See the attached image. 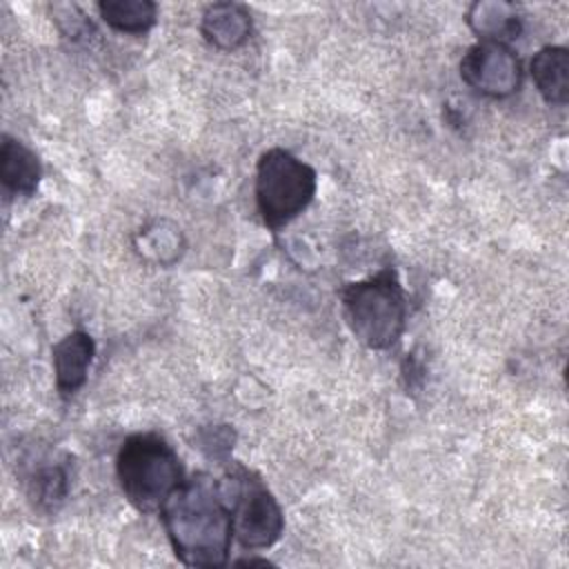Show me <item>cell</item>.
<instances>
[{"instance_id": "obj_1", "label": "cell", "mask_w": 569, "mask_h": 569, "mask_svg": "<svg viewBox=\"0 0 569 569\" xmlns=\"http://www.w3.org/2000/svg\"><path fill=\"white\" fill-rule=\"evenodd\" d=\"M158 513L182 565L218 569L229 562L233 522L218 478L196 471L184 478Z\"/></svg>"}, {"instance_id": "obj_2", "label": "cell", "mask_w": 569, "mask_h": 569, "mask_svg": "<svg viewBox=\"0 0 569 569\" xmlns=\"http://www.w3.org/2000/svg\"><path fill=\"white\" fill-rule=\"evenodd\" d=\"M116 476L124 498L142 513H156L184 482L176 449L153 431L129 436L116 456Z\"/></svg>"}, {"instance_id": "obj_3", "label": "cell", "mask_w": 569, "mask_h": 569, "mask_svg": "<svg viewBox=\"0 0 569 569\" xmlns=\"http://www.w3.org/2000/svg\"><path fill=\"white\" fill-rule=\"evenodd\" d=\"M342 313L353 338L367 349H389L407 322V302L393 271H380L342 289Z\"/></svg>"}, {"instance_id": "obj_4", "label": "cell", "mask_w": 569, "mask_h": 569, "mask_svg": "<svg viewBox=\"0 0 569 569\" xmlns=\"http://www.w3.org/2000/svg\"><path fill=\"white\" fill-rule=\"evenodd\" d=\"M318 176L311 164L282 147L267 149L256 164V204L269 229L298 218L313 200Z\"/></svg>"}, {"instance_id": "obj_5", "label": "cell", "mask_w": 569, "mask_h": 569, "mask_svg": "<svg viewBox=\"0 0 569 569\" xmlns=\"http://www.w3.org/2000/svg\"><path fill=\"white\" fill-rule=\"evenodd\" d=\"M231 509L233 536L244 549H269L284 531V513L267 485L249 469L233 467L220 480Z\"/></svg>"}, {"instance_id": "obj_6", "label": "cell", "mask_w": 569, "mask_h": 569, "mask_svg": "<svg viewBox=\"0 0 569 569\" xmlns=\"http://www.w3.org/2000/svg\"><path fill=\"white\" fill-rule=\"evenodd\" d=\"M460 78L487 98H509L522 84V62L509 44L476 42L460 60Z\"/></svg>"}, {"instance_id": "obj_7", "label": "cell", "mask_w": 569, "mask_h": 569, "mask_svg": "<svg viewBox=\"0 0 569 569\" xmlns=\"http://www.w3.org/2000/svg\"><path fill=\"white\" fill-rule=\"evenodd\" d=\"M96 353V342L87 331H71L64 338H60L53 349V376H56V389L62 398L73 396L84 382Z\"/></svg>"}, {"instance_id": "obj_8", "label": "cell", "mask_w": 569, "mask_h": 569, "mask_svg": "<svg viewBox=\"0 0 569 569\" xmlns=\"http://www.w3.org/2000/svg\"><path fill=\"white\" fill-rule=\"evenodd\" d=\"M200 31L220 51L240 49L251 36V13L238 2H213L202 13Z\"/></svg>"}, {"instance_id": "obj_9", "label": "cell", "mask_w": 569, "mask_h": 569, "mask_svg": "<svg viewBox=\"0 0 569 569\" xmlns=\"http://www.w3.org/2000/svg\"><path fill=\"white\" fill-rule=\"evenodd\" d=\"M465 20L480 42L509 44L522 33L520 9L505 0H478L467 9Z\"/></svg>"}, {"instance_id": "obj_10", "label": "cell", "mask_w": 569, "mask_h": 569, "mask_svg": "<svg viewBox=\"0 0 569 569\" xmlns=\"http://www.w3.org/2000/svg\"><path fill=\"white\" fill-rule=\"evenodd\" d=\"M42 178V167L36 156L24 142L2 136L0 144V180L2 187L13 196H33L38 191Z\"/></svg>"}, {"instance_id": "obj_11", "label": "cell", "mask_w": 569, "mask_h": 569, "mask_svg": "<svg viewBox=\"0 0 569 569\" xmlns=\"http://www.w3.org/2000/svg\"><path fill=\"white\" fill-rule=\"evenodd\" d=\"M531 80L547 104L562 107L569 102V49L547 44L529 62Z\"/></svg>"}, {"instance_id": "obj_12", "label": "cell", "mask_w": 569, "mask_h": 569, "mask_svg": "<svg viewBox=\"0 0 569 569\" xmlns=\"http://www.w3.org/2000/svg\"><path fill=\"white\" fill-rule=\"evenodd\" d=\"M98 13L113 31L142 36L158 20V4L151 0H100Z\"/></svg>"}, {"instance_id": "obj_13", "label": "cell", "mask_w": 569, "mask_h": 569, "mask_svg": "<svg viewBox=\"0 0 569 569\" xmlns=\"http://www.w3.org/2000/svg\"><path fill=\"white\" fill-rule=\"evenodd\" d=\"M136 249L144 260H151L160 267L173 264L184 249V238L180 227L169 220H153L138 233Z\"/></svg>"}, {"instance_id": "obj_14", "label": "cell", "mask_w": 569, "mask_h": 569, "mask_svg": "<svg viewBox=\"0 0 569 569\" xmlns=\"http://www.w3.org/2000/svg\"><path fill=\"white\" fill-rule=\"evenodd\" d=\"M69 480L60 465H44L33 469L27 478V496L40 511H53L67 498Z\"/></svg>"}, {"instance_id": "obj_15", "label": "cell", "mask_w": 569, "mask_h": 569, "mask_svg": "<svg viewBox=\"0 0 569 569\" xmlns=\"http://www.w3.org/2000/svg\"><path fill=\"white\" fill-rule=\"evenodd\" d=\"M233 429H229L227 425H220V427H213V429H207L202 433V442H213L211 449L207 451L211 458H224L231 447H233Z\"/></svg>"}, {"instance_id": "obj_16", "label": "cell", "mask_w": 569, "mask_h": 569, "mask_svg": "<svg viewBox=\"0 0 569 569\" xmlns=\"http://www.w3.org/2000/svg\"><path fill=\"white\" fill-rule=\"evenodd\" d=\"M231 565H236V567H253V565H260V567H269V565H273L271 560H267V558H256V556H249V558H238V560H233Z\"/></svg>"}]
</instances>
